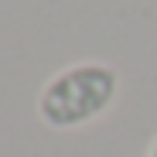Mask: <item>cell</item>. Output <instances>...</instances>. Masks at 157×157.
<instances>
[{"label": "cell", "mask_w": 157, "mask_h": 157, "mask_svg": "<svg viewBox=\"0 0 157 157\" xmlns=\"http://www.w3.org/2000/svg\"><path fill=\"white\" fill-rule=\"evenodd\" d=\"M113 96V72L102 65L72 68L44 92V116L51 123H78L99 113Z\"/></svg>", "instance_id": "6da1fadb"}, {"label": "cell", "mask_w": 157, "mask_h": 157, "mask_svg": "<svg viewBox=\"0 0 157 157\" xmlns=\"http://www.w3.org/2000/svg\"><path fill=\"white\" fill-rule=\"evenodd\" d=\"M154 157H157V150H154Z\"/></svg>", "instance_id": "7a4b0ae2"}]
</instances>
